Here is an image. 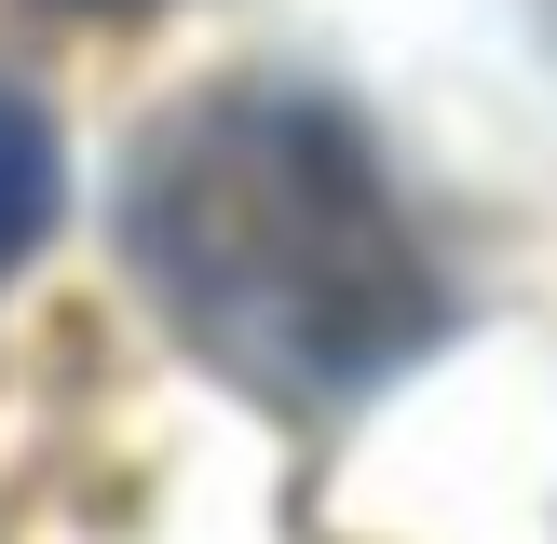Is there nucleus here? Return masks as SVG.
<instances>
[{
	"label": "nucleus",
	"mask_w": 557,
	"mask_h": 544,
	"mask_svg": "<svg viewBox=\"0 0 557 544\" xmlns=\"http://www.w3.org/2000/svg\"><path fill=\"white\" fill-rule=\"evenodd\" d=\"M41 232H54V123L0 82V272H14Z\"/></svg>",
	"instance_id": "obj_2"
},
{
	"label": "nucleus",
	"mask_w": 557,
	"mask_h": 544,
	"mask_svg": "<svg viewBox=\"0 0 557 544\" xmlns=\"http://www.w3.org/2000/svg\"><path fill=\"white\" fill-rule=\"evenodd\" d=\"M123 259L163 326L272 408H354L449 326V286L368 136L286 82L190 96L136 136Z\"/></svg>",
	"instance_id": "obj_1"
}]
</instances>
